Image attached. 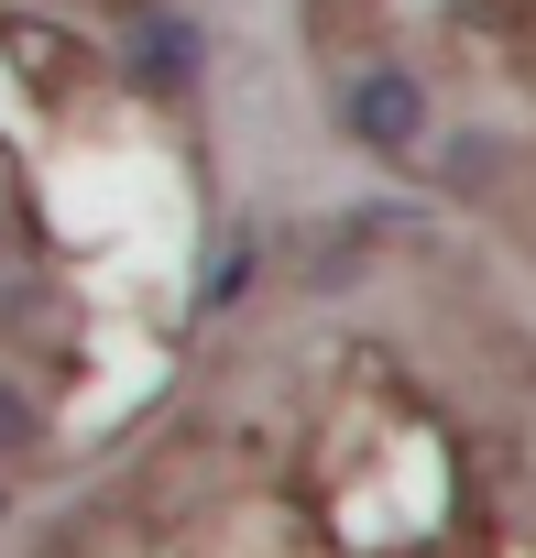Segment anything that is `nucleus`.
<instances>
[{"label":"nucleus","mask_w":536,"mask_h":558,"mask_svg":"<svg viewBox=\"0 0 536 558\" xmlns=\"http://www.w3.org/2000/svg\"><path fill=\"white\" fill-rule=\"evenodd\" d=\"M252 274H263V241H252V230H241V241H230V252H219V263H208V307H230V296H241V286H252Z\"/></svg>","instance_id":"7ed1b4c3"},{"label":"nucleus","mask_w":536,"mask_h":558,"mask_svg":"<svg viewBox=\"0 0 536 558\" xmlns=\"http://www.w3.org/2000/svg\"><path fill=\"white\" fill-rule=\"evenodd\" d=\"M23 438H34V416H23V395H12V384H0V449H23Z\"/></svg>","instance_id":"20e7f679"},{"label":"nucleus","mask_w":536,"mask_h":558,"mask_svg":"<svg viewBox=\"0 0 536 558\" xmlns=\"http://www.w3.org/2000/svg\"><path fill=\"white\" fill-rule=\"evenodd\" d=\"M132 77H143L154 99L197 88V23H186V12H143V23H132Z\"/></svg>","instance_id":"f03ea898"},{"label":"nucleus","mask_w":536,"mask_h":558,"mask_svg":"<svg viewBox=\"0 0 536 558\" xmlns=\"http://www.w3.org/2000/svg\"><path fill=\"white\" fill-rule=\"evenodd\" d=\"M340 121H351V143H362V154H383V165H405V154L427 143V88H416L405 66H373V77H351V99H340Z\"/></svg>","instance_id":"f257e3e1"}]
</instances>
